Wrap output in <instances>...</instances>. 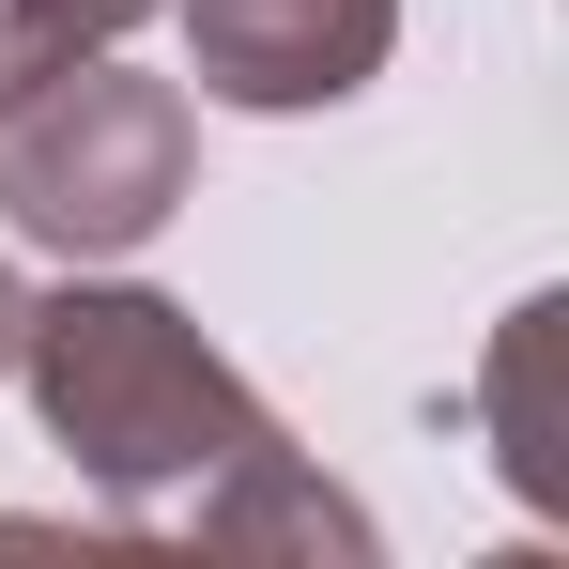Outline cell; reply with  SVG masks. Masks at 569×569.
I'll return each instance as SVG.
<instances>
[{
	"mask_svg": "<svg viewBox=\"0 0 569 569\" xmlns=\"http://www.w3.org/2000/svg\"><path fill=\"white\" fill-rule=\"evenodd\" d=\"M186 170H200V108L186 78H139V62H62L0 108V216L62 262H123L186 216Z\"/></svg>",
	"mask_w": 569,
	"mask_h": 569,
	"instance_id": "obj_2",
	"label": "cell"
},
{
	"mask_svg": "<svg viewBox=\"0 0 569 569\" xmlns=\"http://www.w3.org/2000/svg\"><path fill=\"white\" fill-rule=\"evenodd\" d=\"M16 385L47 447L93 477L123 523H186L200 555H370V508L292 462L262 385L200 339L170 292L78 278L16 323Z\"/></svg>",
	"mask_w": 569,
	"mask_h": 569,
	"instance_id": "obj_1",
	"label": "cell"
},
{
	"mask_svg": "<svg viewBox=\"0 0 569 569\" xmlns=\"http://www.w3.org/2000/svg\"><path fill=\"white\" fill-rule=\"evenodd\" d=\"M170 16H186V78L262 123L355 108L400 47V0H170Z\"/></svg>",
	"mask_w": 569,
	"mask_h": 569,
	"instance_id": "obj_3",
	"label": "cell"
},
{
	"mask_svg": "<svg viewBox=\"0 0 569 569\" xmlns=\"http://www.w3.org/2000/svg\"><path fill=\"white\" fill-rule=\"evenodd\" d=\"M16 323H31V292H16V262H0V370H16Z\"/></svg>",
	"mask_w": 569,
	"mask_h": 569,
	"instance_id": "obj_6",
	"label": "cell"
},
{
	"mask_svg": "<svg viewBox=\"0 0 569 569\" xmlns=\"http://www.w3.org/2000/svg\"><path fill=\"white\" fill-rule=\"evenodd\" d=\"M154 0H0V108L31 93V78H62V62H93V47H123Z\"/></svg>",
	"mask_w": 569,
	"mask_h": 569,
	"instance_id": "obj_5",
	"label": "cell"
},
{
	"mask_svg": "<svg viewBox=\"0 0 569 569\" xmlns=\"http://www.w3.org/2000/svg\"><path fill=\"white\" fill-rule=\"evenodd\" d=\"M555 292H523L508 323H492V370H477V431H492V462L523 508H569V431H555Z\"/></svg>",
	"mask_w": 569,
	"mask_h": 569,
	"instance_id": "obj_4",
	"label": "cell"
}]
</instances>
